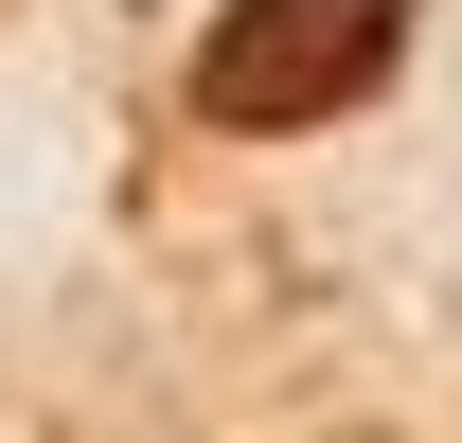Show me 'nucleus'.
Returning a JSON list of instances; mask_svg holds the SVG:
<instances>
[{"instance_id":"nucleus-1","label":"nucleus","mask_w":462,"mask_h":443,"mask_svg":"<svg viewBox=\"0 0 462 443\" xmlns=\"http://www.w3.org/2000/svg\"><path fill=\"white\" fill-rule=\"evenodd\" d=\"M409 54V0H231L196 36V107L214 124H338Z\"/></svg>"}]
</instances>
